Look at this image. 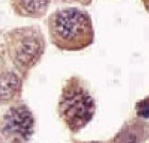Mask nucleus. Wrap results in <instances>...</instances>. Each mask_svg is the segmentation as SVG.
I'll return each mask as SVG.
<instances>
[{
  "instance_id": "1",
  "label": "nucleus",
  "mask_w": 149,
  "mask_h": 143,
  "mask_svg": "<svg viewBox=\"0 0 149 143\" xmlns=\"http://www.w3.org/2000/svg\"><path fill=\"white\" fill-rule=\"evenodd\" d=\"M48 33L51 43L59 49L78 51L94 41V28L90 14L77 8L56 10L48 17Z\"/></svg>"
},
{
  "instance_id": "2",
  "label": "nucleus",
  "mask_w": 149,
  "mask_h": 143,
  "mask_svg": "<svg viewBox=\"0 0 149 143\" xmlns=\"http://www.w3.org/2000/svg\"><path fill=\"white\" fill-rule=\"evenodd\" d=\"M96 104L83 82L77 77L66 81L59 100L60 118L72 132H78L93 118Z\"/></svg>"
},
{
  "instance_id": "3",
  "label": "nucleus",
  "mask_w": 149,
  "mask_h": 143,
  "mask_svg": "<svg viewBox=\"0 0 149 143\" xmlns=\"http://www.w3.org/2000/svg\"><path fill=\"white\" fill-rule=\"evenodd\" d=\"M6 50L13 66L26 74L36 64L45 51V39L40 28L27 26L13 29L6 36Z\"/></svg>"
},
{
  "instance_id": "4",
  "label": "nucleus",
  "mask_w": 149,
  "mask_h": 143,
  "mask_svg": "<svg viewBox=\"0 0 149 143\" xmlns=\"http://www.w3.org/2000/svg\"><path fill=\"white\" fill-rule=\"evenodd\" d=\"M34 130V118L25 104L10 107L2 118V132L12 143H26Z\"/></svg>"
},
{
  "instance_id": "5",
  "label": "nucleus",
  "mask_w": 149,
  "mask_h": 143,
  "mask_svg": "<svg viewBox=\"0 0 149 143\" xmlns=\"http://www.w3.org/2000/svg\"><path fill=\"white\" fill-rule=\"evenodd\" d=\"M22 90V79L11 69L0 71V106L12 103L18 97Z\"/></svg>"
},
{
  "instance_id": "6",
  "label": "nucleus",
  "mask_w": 149,
  "mask_h": 143,
  "mask_svg": "<svg viewBox=\"0 0 149 143\" xmlns=\"http://www.w3.org/2000/svg\"><path fill=\"white\" fill-rule=\"evenodd\" d=\"M50 0H19V8L22 12L32 17H40L46 13Z\"/></svg>"
},
{
  "instance_id": "7",
  "label": "nucleus",
  "mask_w": 149,
  "mask_h": 143,
  "mask_svg": "<svg viewBox=\"0 0 149 143\" xmlns=\"http://www.w3.org/2000/svg\"><path fill=\"white\" fill-rule=\"evenodd\" d=\"M136 112L142 118H149V98L142 100L140 104H137Z\"/></svg>"
}]
</instances>
